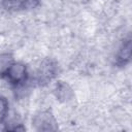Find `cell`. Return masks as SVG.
<instances>
[{
	"label": "cell",
	"instance_id": "obj_1",
	"mask_svg": "<svg viewBox=\"0 0 132 132\" xmlns=\"http://www.w3.org/2000/svg\"><path fill=\"white\" fill-rule=\"evenodd\" d=\"M2 76L5 77L6 80L9 81L11 85L20 86L26 82L28 78V70L26 65H24L23 63L12 62L2 74Z\"/></svg>",
	"mask_w": 132,
	"mask_h": 132
},
{
	"label": "cell",
	"instance_id": "obj_2",
	"mask_svg": "<svg viewBox=\"0 0 132 132\" xmlns=\"http://www.w3.org/2000/svg\"><path fill=\"white\" fill-rule=\"evenodd\" d=\"M32 126L36 131H56L58 129L57 121L50 110H42L36 113L32 120Z\"/></svg>",
	"mask_w": 132,
	"mask_h": 132
},
{
	"label": "cell",
	"instance_id": "obj_3",
	"mask_svg": "<svg viewBox=\"0 0 132 132\" xmlns=\"http://www.w3.org/2000/svg\"><path fill=\"white\" fill-rule=\"evenodd\" d=\"M58 72V64L52 59H44L36 72V80L40 85L50 82Z\"/></svg>",
	"mask_w": 132,
	"mask_h": 132
},
{
	"label": "cell",
	"instance_id": "obj_4",
	"mask_svg": "<svg viewBox=\"0 0 132 132\" xmlns=\"http://www.w3.org/2000/svg\"><path fill=\"white\" fill-rule=\"evenodd\" d=\"M41 0H3L2 5L7 10H27L35 8Z\"/></svg>",
	"mask_w": 132,
	"mask_h": 132
},
{
	"label": "cell",
	"instance_id": "obj_5",
	"mask_svg": "<svg viewBox=\"0 0 132 132\" xmlns=\"http://www.w3.org/2000/svg\"><path fill=\"white\" fill-rule=\"evenodd\" d=\"M130 59H131V39L130 37H128L123 41L122 45L117 52L114 63L119 67H124L130 62Z\"/></svg>",
	"mask_w": 132,
	"mask_h": 132
},
{
	"label": "cell",
	"instance_id": "obj_6",
	"mask_svg": "<svg viewBox=\"0 0 132 132\" xmlns=\"http://www.w3.org/2000/svg\"><path fill=\"white\" fill-rule=\"evenodd\" d=\"M54 94L57 98V100L61 101V102H66L72 99L73 97V91L71 89V87L65 82V81H58L55 86L54 89Z\"/></svg>",
	"mask_w": 132,
	"mask_h": 132
},
{
	"label": "cell",
	"instance_id": "obj_7",
	"mask_svg": "<svg viewBox=\"0 0 132 132\" xmlns=\"http://www.w3.org/2000/svg\"><path fill=\"white\" fill-rule=\"evenodd\" d=\"M13 62L12 57L8 54H2L0 55V75H2L5 70L8 68V66Z\"/></svg>",
	"mask_w": 132,
	"mask_h": 132
},
{
	"label": "cell",
	"instance_id": "obj_8",
	"mask_svg": "<svg viewBox=\"0 0 132 132\" xmlns=\"http://www.w3.org/2000/svg\"><path fill=\"white\" fill-rule=\"evenodd\" d=\"M8 106L9 104L7 99L3 96H0V124L4 121V119L8 113Z\"/></svg>",
	"mask_w": 132,
	"mask_h": 132
}]
</instances>
